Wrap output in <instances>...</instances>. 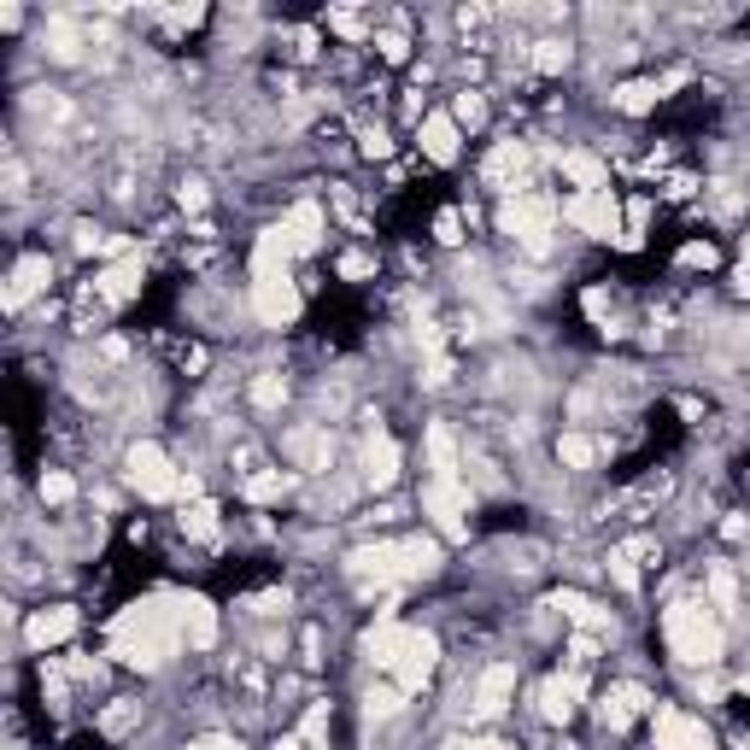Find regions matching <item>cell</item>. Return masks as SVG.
Wrapping results in <instances>:
<instances>
[{"mask_svg": "<svg viewBox=\"0 0 750 750\" xmlns=\"http://www.w3.org/2000/svg\"><path fill=\"white\" fill-rule=\"evenodd\" d=\"M188 750H241V739H200V745H188Z\"/></svg>", "mask_w": 750, "mask_h": 750, "instance_id": "obj_50", "label": "cell"}, {"mask_svg": "<svg viewBox=\"0 0 750 750\" xmlns=\"http://www.w3.org/2000/svg\"><path fill=\"white\" fill-rule=\"evenodd\" d=\"M164 24H177V30H194L200 19H206V7H177V12H159Z\"/></svg>", "mask_w": 750, "mask_h": 750, "instance_id": "obj_44", "label": "cell"}, {"mask_svg": "<svg viewBox=\"0 0 750 750\" xmlns=\"http://www.w3.org/2000/svg\"><path fill=\"white\" fill-rule=\"evenodd\" d=\"M422 510H429V516H434V527H440V534H446V539H464L469 534V487L464 481H429V487H422Z\"/></svg>", "mask_w": 750, "mask_h": 750, "instance_id": "obj_5", "label": "cell"}, {"mask_svg": "<svg viewBox=\"0 0 750 750\" xmlns=\"http://www.w3.org/2000/svg\"><path fill=\"white\" fill-rule=\"evenodd\" d=\"M452 750H516V745H504V739H464V745H452Z\"/></svg>", "mask_w": 750, "mask_h": 750, "instance_id": "obj_49", "label": "cell"}, {"mask_svg": "<svg viewBox=\"0 0 750 750\" xmlns=\"http://www.w3.org/2000/svg\"><path fill=\"white\" fill-rule=\"evenodd\" d=\"M522 170H527V141H499L481 159L487 188H504V194H522Z\"/></svg>", "mask_w": 750, "mask_h": 750, "instance_id": "obj_11", "label": "cell"}, {"mask_svg": "<svg viewBox=\"0 0 750 750\" xmlns=\"http://www.w3.org/2000/svg\"><path fill=\"white\" fill-rule=\"evenodd\" d=\"M429 469H434V481H464V475H457V446L440 422L429 429Z\"/></svg>", "mask_w": 750, "mask_h": 750, "instance_id": "obj_26", "label": "cell"}, {"mask_svg": "<svg viewBox=\"0 0 750 750\" xmlns=\"http://www.w3.org/2000/svg\"><path fill=\"white\" fill-rule=\"evenodd\" d=\"M557 170H562V177H569L575 188H581V194H599V188H610V170L592 159V152H562Z\"/></svg>", "mask_w": 750, "mask_h": 750, "instance_id": "obj_24", "label": "cell"}, {"mask_svg": "<svg viewBox=\"0 0 750 750\" xmlns=\"http://www.w3.org/2000/svg\"><path fill=\"white\" fill-rule=\"evenodd\" d=\"M417 141H422V159L452 164L457 159V117L452 112H429V117H422V129H417Z\"/></svg>", "mask_w": 750, "mask_h": 750, "instance_id": "obj_18", "label": "cell"}, {"mask_svg": "<svg viewBox=\"0 0 750 750\" xmlns=\"http://www.w3.org/2000/svg\"><path fill=\"white\" fill-rule=\"evenodd\" d=\"M434 235H440V247H464V212L446 206V212L434 217Z\"/></svg>", "mask_w": 750, "mask_h": 750, "instance_id": "obj_39", "label": "cell"}, {"mask_svg": "<svg viewBox=\"0 0 750 750\" xmlns=\"http://www.w3.org/2000/svg\"><path fill=\"white\" fill-rule=\"evenodd\" d=\"M177 481H182V475L170 469V457L159 446H135L129 452V487L141 492V499H177Z\"/></svg>", "mask_w": 750, "mask_h": 750, "instance_id": "obj_7", "label": "cell"}, {"mask_svg": "<svg viewBox=\"0 0 750 750\" xmlns=\"http://www.w3.org/2000/svg\"><path fill=\"white\" fill-rule=\"evenodd\" d=\"M709 599H715V610H732V604H739V587H732L727 569H709Z\"/></svg>", "mask_w": 750, "mask_h": 750, "instance_id": "obj_41", "label": "cell"}, {"mask_svg": "<svg viewBox=\"0 0 750 750\" xmlns=\"http://www.w3.org/2000/svg\"><path fill=\"white\" fill-rule=\"evenodd\" d=\"M599 440H587V434H562L557 440V464L562 469H592V464H599Z\"/></svg>", "mask_w": 750, "mask_h": 750, "instance_id": "obj_29", "label": "cell"}, {"mask_svg": "<svg viewBox=\"0 0 750 750\" xmlns=\"http://www.w3.org/2000/svg\"><path fill=\"white\" fill-rule=\"evenodd\" d=\"M47 276H54V264H47V252H30V259L12 270V282H7V311H24L30 299L47 287Z\"/></svg>", "mask_w": 750, "mask_h": 750, "instance_id": "obj_17", "label": "cell"}, {"mask_svg": "<svg viewBox=\"0 0 750 750\" xmlns=\"http://www.w3.org/2000/svg\"><path fill=\"white\" fill-rule=\"evenodd\" d=\"M587 692V680H581V669H569V674H552L539 686V715L545 721H569L575 715V697Z\"/></svg>", "mask_w": 750, "mask_h": 750, "instance_id": "obj_15", "label": "cell"}, {"mask_svg": "<svg viewBox=\"0 0 750 750\" xmlns=\"http://www.w3.org/2000/svg\"><path fill=\"white\" fill-rule=\"evenodd\" d=\"M329 30H340V36H364V19H357V12H329Z\"/></svg>", "mask_w": 750, "mask_h": 750, "instance_id": "obj_46", "label": "cell"}, {"mask_svg": "<svg viewBox=\"0 0 750 750\" xmlns=\"http://www.w3.org/2000/svg\"><path fill=\"white\" fill-rule=\"evenodd\" d=\"M510 692H516V662H492V669L475 680V715L492 721V715L510 709Z\"/></svg>", "mask_w": 750, "mask_h": 750, "instance_id": "obj_12", "label": "cell"}, {"mask_svg": "<svg viewBox=\"0 0 750 750\" xmlns=\"http://www.w3.org/2000/svg\"><path fill=\"white\" fill-rule=\"evenodd\" d=\"M562 217L581 235H592V241H622V200L610 194V188H599V194H569L562 200Z\"/></svg>", "mask_w": 750, "mask_h": 750, "instance_id": "obj_4", "label": "cell"}, {"mask_svg": "<svg viewBox=\"0 0 750 750\" xmlns=\"http://www.w3.org/2000/svg\"><path fill=\"white\" fill-rule=\"evenodd\" d=\"M182 645V599H147L129 604L112 622V657L129 669H159L164 657H177Z\"/></svg>", "mask_w": 750, "mask_h": 750, "instance_id": "obj_1", "label": "cell"}, {"mask_svg": "<svg viewBox=\"0 0 750 750\" xmlns=\"http://www.w3.org/2000/svg\"><path fill=\"white\" fill-rule=\"evenodd\" d=\"M657 82H622V89L616 94H610V106H616V112H627V117H645V112H651L657 106Z\"/></svg>", "mask_w": 750, "mask_h": 750, "instance_id": "obj_28", "label": "cell"}, {"mask_svg": "<svg viewBox=\"0 0 750 750\" xmlns=\"http://www.w3.org/2000/svg\"><path fill=\"white\" fill-rule=\"evenodd\" d=\"M287 452L299 457V469H329V457H334V440L322 434V429H305L287 440Z\"/></svg>", "mask_w": 750, "mask_h": 750, "instance_id": "obj_25", "label": "cell"}, {"mask_svg": "<svg viewBox=\"0 0 750 750\" xmlns=\"http://www.w3.org/2000/svg\"><path fill=\"white\" fill-rule=\"evenodd\" d=\"M322 206H311V200H299L294 212H287V224H282V235L287 241H294V252H305V259H311V252L322 247Z\"/></svg>", "mask_w": 750, "mask_h": 750, "instance_id": "obj_21", "label": "cell"}, {"mask_svg": "<svg viewBox=\"0 0 750 750\" xmlns=\"http://www.w3.org/2000/svg\"><path fill=\"white\" fill-rule=\"evenodd\" d=\"M370 270H375V264L364 259V252H346V259H340V276H346V282H364Z\"/></svg>", "mask_w": 750, "mask_h": 750, "instance_id": "obj_45", "label": "cell"}, {"mask_svg": "<svg viewBox=\"0 0 750 750\" xmlns=\"http://www.w3.org/2000/svg\"><path fill=\"white\" fill-rule=\"evenodd\" d=\"M364 152H370V159H387V152H394V141H387V129H364Z\"/></svg>", "mask_w": 750, "mask_h": 750, "instance_id": "obj_47", "label": "cell"}, {"mask_svg": "<svg viewBox=\"0 0 750 750\" xmlns=\"http://www.w3.org/2000/svg\"><path fill=\"white\" fill-rule=\"evenodd\" d=\"M434 657H440V645L429 639V634H417L411 639V651H405V662H399V692H422L429 686V674H434Z\"/></svg>", "mask_w": 750, "mask_h": 750, "instance_id": "obj_22", "label": "cell"}, {"mask_svg": "<svg viewBox=\"0 0 750 750\" xmlns=\"http://www.w3.org/2000/svg\"><path fill=\"white\" fill-rule=\"evenodd\" d=\"M715 264V247L709 241H686L680 247V270H709Z\"/></svg>", "mask_w": 750, "mask_h": 750, "instance_id": "obj_42", "label": "cell"}, {"mask_svg": "<svg viewBox=\"0 0 750 750\" xmlns=\"http://www.w3.org/2000/svg\"><path fill=\"white\" fill-rule=\"evenodd\" d=\"M135 721H141V704H129V697H117V704H112L106 715H100V732H112V739H117V732H129Z\"/></svg>", "mask_w": 750, "mask_h": 750, "instance_id": "obj_36", "label": "cell"}, {"mask_svg": "<svg viewBox=\"0 0 750 750\" xmlns=\"http://www.w3.org/2000/svg\"><path fill=\"white\" fill-rule=\"evenodd\" d=\"M141 276H147V264H141V252H129L124 264H112V270H100L94 276V294L106 299V305H129L135 294H141Z\"/></svg>", "mask_w": 750, "mask_h": 750, "instance_id": "obj_13", "label": "cell"}, {"mask_svg": "<svg viewBox=\"0 0 750 750\" xmlns=\"http://www.w3.org/2000/svg\"><path fill=\"white\" fill-rule=\"evenodd\" d=\"M739 259H745V270H750V235H745V241H739Z\"/></svg>", "mask_w": 750, "mask_h": 750, "instance_id": "obj_53", "label": "cell"}, {"mask_svg": "<svg viewBox=\"0 0 750 750\" xmlns=\"http://www.w3.org/2000/svg\"><path fill=\"white\" fill-rule=\"evenodd\" d=\"M182 534L188 539H217V504H182Z\"/></svg>", "mask_w": 750, "mask_h": 750, "instance_id": "obj_33", "label": "cell"}, {"mask_svg": "<svg viewBox=\"0 0 750 750\" xmlns=\"http://www.w3.org/2000/svg\"><path fill=\"white\" fill-rule=\"evenodd\" d=\"M182 639L194 645V651H212V645H217V604L182 599Z\"/></svg>", "mask_w": 750, "mask_h": 750, "instance_id": "obj_23", "label": "cell"}, {"mask_svg": "<svg viewBox=\"0 0 750 750\" xmlns=\"http://www.w3.org/2000/svg\"><path fill=\"white\" fill-rule=\"evenodd\" d=\"M36 492H42V504H71L77 499V481H71V475H65V469H42V481H36Z\"/></svg>", "mask_w": 750, "mask_h": 750, "instance_id": "obj_34", "label": "cell"}, {"mask_svg": "<svg viewBox=\"0 0 750 750\" xmlns=\"http://www.w3.org/2000/svg\"><path fill=\"white\" fill-rule=\"evenodd\" d=\"M346 569L357 581H375V587H394L405 581V539H382V545H357L346 557Z\"/></svg>", "mask_w": 750, "mask_h": 750, "instance_id": "obj_8", "label": "cell"}, {"mask_svg": "<svg viewBox=\"0 0 750 750\" xmlns=\"http://www.w3.org/2000/svg\"><path fill=\"white\" fill-rule=\"evenodd\" d=\"M557 217H562L557 200H545V194H534V188H522V194H510L504 206H499V229H504L522 252H545V247H552Z\"/></svg>", "mask_w": 750, "mask_h": 750, "instance_id": "obj_3", "label": "cell"}, {"mask_svg": "<svg viewBox=\"0 0 750 750\" xmlns=\"http://www.w3.org/2000/svg\"><path fill=\"white\" fill-rule=\"evenodd\" d=\"M399 464H405V457H399L394 440H387V434H370V446H364V481H370L375 492H387V487L399 481Z\"/></svg>", "mask_w": 750, "mask_h": 750, "instance_id": "obj_20", "label": "cell"}, {"mask_svg": "<svg viewBox=\"0 0 750 750\" xmlns=\"http://www.w3.org/2000/svg\"><path fill=\"white\" fill-rule=\"evenodd\" d=\"M651 709V692L645 686H610L604 697H599V721L610 727V732H622L627 721H634V715H645Z\"/></svg>", "mask_w": 750, "mask_h": 750, "instance_id": "obj_16", "label": "cell"}, {"mask_svg": "<svg viewBox=\"0 0 750 750\" xmlns=\"http://www.w3.org/2000/svg\"><path fill=\"white\" fill-rule=\"evenodd\" d=\"M282 399H287V382H282V375H259V382H252V405H259V411H276Z\"/></svg>", "mask_w": 750, "mask_h": 750, "instance_id": "obj_37", "label": "cell"}, {"mask_svg": "<svg viewBox=\"0 0 750 750\" xmlns=\"http://www.w3.org/2000/svg\"><path fill=\"white\" fill-rule=\"evenodd\" d=\"M739 692H745V697H750V674H739Z\"/></svg>", "mask_w": 750, "mask_h": 750, "instance_id": "obj_54", "label": "cell"}, {"mask_svg": "<svg viewBox=\"0 0 750 750\" xmlns=\"http://www.w3.org/2000/svg\"><path fill=\"white\" fill-rule=\"evenodd\" d=\"M452 117H457V129H481L487 124V100L475 94V89H464V94L452 100Z\"/></svg>", "mask_w": 750, "mask_h": 750, "instance_id": "obj_35", "label": "cell"}, {"mask_svg": "<svg viewBox=\"0 0 750 750\" xmlns=\"http://www.w3.org/2000/svg\"><path fill=\"white\" fill-rule=\"evenodd\" d=\"M364 704H370V721H387V715H399L405 692H399V686H382V692H370Z\"/></svg>", "mask_w": 750, "mask_h": 750, "instance_id": "obj_40", "label": "cell"}, {"mask_svg": "<svg viewBox=\"0 0 750 750\" xmlns=\"http://www.w3.org/2000/svg\"><path fill=\"white\" fill-rule=\"evenodd\" d=\"M434 569H440V545L434 539H405V581L434 575Z\"/></svg>", "mask_w": 750, "mask_h": 750, "instance_id": "obj_32", "label": "cell"}, {"mask_svg": "<svg viewBox=\"0 0 750 750\" xmlns=\"http://www.w3.org/2000/svg\"><path fill=\"white\" fill-rule=\"evenodd\" d=\"M42 42H47V54H54V59H82V47H89V42H82V30H77L71 19H54Z\"/></svg>", "mask_w": 750, "mask_h": 750, "instance_id": "obj_30", "label": "cell"}, {"mask_svg": "<svg viewBox=\"0 0 750 750\" xmlns=\"http://www.w3.org/2000/svg\"><path fill=\"white\" fill-rule=\"evenodd\" d=\"M732 294H739V299H750V270H739V276H732Z\"/></svg>", "mask_w": 750, "mask_h": 750, "instance_id": "obj_51", "label": "cell"}, {"mask_svg": "<svg viewBox=\"0 0 750 750\" xmlns=\"http://www.w3.org/2000/svg\"><path fill=\"white\" fill-rule=\"evenodd\" d=\"M77 634V610L71 604H54V610H36L24 627V639H30V651H47V645H65Z\"/></svg>", "mask_w": 750, "mask_h": 750, "instance_id": "obj_14", "label": "cell"}, {"mask_svg": "<svg viewBox=\"0 0 750 750\" xmlns=\"http://www.w3.org/2000/svg\"><path fill=\"white\" fill-rule=\"evenodd\" d=\"M287 264H294V241L276 229H264L259 235V247H252V282H264V276H287Z\"/></svg>", "mask_w": 750, "mask_h": 750, "instance_id": "obj_19", "label": "cell"}, {"mask_svg": "<svg viewBox=\"0 0 750 750\" xmlns=\"http://www.w3.org/2000/svg\"><path fill=\"white\" fill-rule=\"evenodd\" d=\"M276 750H299V732H287V739H276Z\"/></svg>", "mask_w": 750, "mask_h": 750, "instance_id": "obj_52", "label": "cell"}, {"mask_svg": "<svg viewBox=\"0 0 750 750\" xmlns=\"http://www.w3.org/2000/svg\"><path fill=\"white\" fill-rule=\"evenodd\" d=\"M569 59H575V47H569V42H557V36L534 42V71H539V77H557V71H569Z\"/></svg>", "mask_w": 750, "mask_h": 750, "instance_id": "obj_31", "label": "cell"}, {"mask_svg": "<svg viewBox=\"0 0 750 750\" xmlns=\"http://www.w3.org/2000/svg\"><path fill=\"white\" fill-rule=\"evenodd\" d=\"M662 639H669V651L686 662V669H715L727 651V634H721V622H715L709 599H674L662 610Z\"/></svg>", "mask_w": 750, "mask_h": 750, "instance_id": "obj_2", "label": "cell"}, {"mask_svg": "<svg viewBox=\"0 0 750 750\" xmlns=\"http://www.w3.org/2000/svg\"><path fill=\"white\" fill-rule=\"evenodd\" d=\"M182 212H206V188H200V182H182Z\"/></svg>", "mask_w": 750, "mask_h": 750, "instance_id": "obj_48", "label": "cell"}, {"mask_svg": "<svg viewBox=\"0 0 750 750\" xmlns=\"http://www.w3.org/2000/svg\"><path fill=\"white\" fill-rule=\"evenodd\" d=\"M299 287L294 276H264V282H252V317L264 322V329H287V322L299 317Z\"/></svg>", "mask_w": 750, "mask_h": 750, "instance_id": "obj_6", "label": "cell"}, {"mask_svg": "<svg viewBox=\"0 0 750 750\" xmlns=\"http://www.w3.org/2000/svg\"><path fill=\"white\" fill-rule=\"evenodd\" d=\"M411 639H417V627L394 622V610H387V616L370 627V639H364V657L375 662V669H399V662H405V651H411Z\"/></svg>", "mask_w": 750, "mask_h": 750, "instance_id": "obj_10", "label": "cell"}, {"mask_svg": "<svg viewBox=\"0 0 750 750\" xmlns=\"http://www.w3.org/2000/svg\"><path fill=\"white\" fill-rule=\"evenodd\" d=\"M287 487H294V475H287V469H252L241 492L252 504H270V499H287Z\"/></svg>", "mask_w": 750, "mask_h": 750, "instance_id": "obj_27", "label": "cell"}, {"mask_svg": "<svg viewBox=\"0 0 750 750\" xmlns=\"http://www.w3.org/2000/svg\"><path fill=\"white\" fill-rule=\"evenodd\" d=\"M651 745L657 750H715V732L686 709H657L651 721Z\"/></svg>", "mask_w": 750, "mask_h": 750, "instance_id": "obj_9", "label": "cell"}, {"mask_svg": "<svg viewBox=\"0 0 750 750\" xmlns=\"http://www.w3.org/2000/svg\"><path fill=\"white\" fill-rule=\"evenodd\" d=\"M604 569H610V581H616L622 592H634V587H639V569H634V552H627V545H622V552H610Z\"/></svg>", "mask_w": 750, "mask_h": 750, "instance_id": "obj_38", "label": "cell"}, {"mask_svg": "<svg viewBox=\"0 0 750 750\" xmlns=\"http://www.w3.org/2000/svg\"><path fill=\"white\" fill-rule=\"evenodd\" d=\"M375 47H382V59H387V65H399L405 54H411V42H405L399 30H382V36H375Z\"/></svg>", "mask_w": 750, "mask_h": 750, "instance_id": "obj_43", "label": "cell"}]
</instances>
